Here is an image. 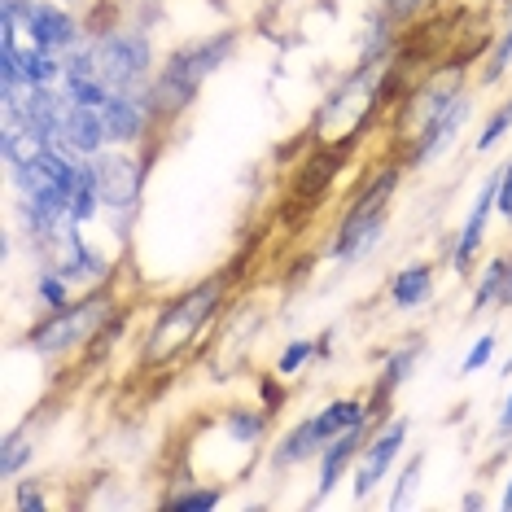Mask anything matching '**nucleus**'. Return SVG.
I'll list each match as a JSON object with an SVG mask.
<instances>
[{
  "mask_svg": "<svg viewBox=\"0 0 512 512\" xmlns=\"http://www.w3.org/2000/svg\"><path fill=\"white\" fill-rule=\"evenodd\" d=\"M97 316H101V302H88V307H79V311H71V316H62L57 324H49V329L40 333V351H57V346L84 337L92 324H97Z\"/></svg>",
  "mask_w": 512,
  "mask_h": 512,
  "instance_id": "8",
  "label": "nucleus"
},
{
  "mask_svg": "<svg viewBox=\"0 0 512 512\" xmlns=\"http://www.w3.org/2000/svg\"><path fill=\"white\" fill-rule=\"evenodd\" d=\"M307 355H311V342H302V346H294V351L285 355V364H281V368H285V372H294V368H298Z\"/></svg>",
  "mask_w": 512,
  "mask_h": 512,
  "instance_id": "20",
  "label": "nucleus"
},
{
  "mask_svg": "<svg viewBox=\"0 0 512 512\" xmlns=\"http://www.w3.org/2000/svg\"><path fill=\"white\" fill-rule=\"evenodd\" d=\"M44 298H49V302H53V307H62V302H66V294H62V289H57L53 281H49V285H44Z\"/></svg>",
  "mask_w": 512,
  "mask_h": 512,
  "instance_id": "22",
  "label": "nucleus"
},
{
  "mask_svg": "<svg viewBox=\"0 0 512 512\" xmlns=\"http://www.w3.org/2000/svg\"><path fill=\"white\" fill-rule=\"evenodd\" d=\"M508 123H512V106H504V110H499L495 119H491V127H486V132L477 136V149H491V145L499 141V136L508 132Z\"/></svg>",
  "mask_w": 512,
  "mask_h": 512,
  "instance_id": "15",
  "label": "nucleus"
},
{
  "mask_svg": "<svg viewBox=\"0 0 512 512\" xmlns=\"http://www.w3.org/2000/svg\"><path fill=\"white\" fill-rule=\"evenodd\" d=\"M495 197H499V180H495V184H486L482 202L473 206L469 224H464V237H460V250H456V259H460V263H469V254L477 250V241H482V228H486V215H491V202H495Z\"/></svg>",
  "mask_w": 512,
  "mask_h": 512,
  "instance_id": "10",
  "label": "nucleus"
},
{
  "mask_svg": "<svg viewBox=\"0 0 512 512\" xmlns=\"http://www.w3.org/2000/svg\"><path fill=\"white\" fill-rule=\"evenodd\" d=\"M491 351H495V337H491V333H486V337H482V342H477V346H473V355H469V359H464V372H477V368H482V364H486V359H491Z\"/></svg>",
  "mask_w": 512,
  "mask_h": 512,
  "instance_id": "16",
  "label": "nucleus"
},
{
  "mask_svg": "<svg viewBox=\"0 0 512 512\" xmlns=\"http://www.w3.org/2000/svg\"><path fill=\"white\" fill-rule=\"evenodd\" d=\"M403 434H407L403 425H390L386 434H381L377 442H372V451L364 456V469H359V482H355V491H359V495H368L372 486H377V477L390 469V460H394V451H399Z\"/></svg>",
  "mask_w": 512,
  "mask_h": 512,
  "instance_id": "6",
  "label": "nucleus"
},
{
  "mask_svg": "<svg viewBox=\"0 0 512 512\" xmlns=\"http://www.w3.org/2000/svg\"><path fill=\"white\" fill-rule=\"evenodd\" d=\"M18 184L27 189V197L36 206H57V211H71L79 171L62 154H57V149H49V154L22 162V167H18Z\"/></svg>",
  "mask_w": 512,
  "mask_h": 512,
  "instance_id": "1",
  "label": "nucleus"
},
{
  "mask_svg": "<svg viewBox=\"0 0 512 512\" xmlns=\"http://www.w3.org/2000/svg\"><path fill=\"white\" fill-rule=\"evenodd\" d=\"M504 276H508V267H504V263H491V276H486V281H482V289H477V307H486V298L495 294Z\"/></svg>",
  "mask_w": 512,
  "mask_h": 512,
  "instance_id": "17",
  "label": "nucleus"
},
{
  "mask_svg": "<svg viewBox=\"0 0 512 512\" xmlns=\"http://www.w3.org/2000/svg\"><path fill=\"white\" fill-rule=\"evenodd\" d=\"M31 18H36L40 36H44V44H49V53H53V49H66V44L75 40V22L66 18L62 9H44V5H31Z\"/></svg>",
  "mask_w": 512,
  "mask_h": 512,
  "instance_id": "9",
  "label": "nucleus"
},
{
  "mask_svg": "<svg viewBox=\"0 0 512 512\" xmlns=\"http://www.w3.org/2000/svg\"><path fill=\"white\" fill-rule=\"evenodd\" d=\"M504 508H512V486H508V495H504Z\"/></svg>",
  "mask_w": 512,
  "mask_h": 512,
  "instance_id": "25",
  "label": "nucleus"
},
{
  "mask_svg": "<svg viewBox=\"0 0 512 512\" xmlns=\"http://www.w3.org/2000/svg\"><path fill=\"white\" fill-rule=\"evenodd\" d=\"M499 206H504V215H512V162H508L504 180H499Z\"/></svg>",
  "mask_w": 512,
  "mask_h": 512,
  "instance_id": "19",
  "label": "nucleus"
},
{
  "mask_svg": "<svg viewBox=\"0 0 512 512\" xmlns=\"http://www.w3.org/2000/svg\"><path fill=\"white\" fill-rule=\"evenodd\" d=\"M508 62H512V31H508V40L499 44V53H495V66H491V71H486V79H499V75L508 71Z\"/></svg>",
  "mask_w": 512,
  "mask_h": 512,
  "instance_id": "18",
  "label": "nucleus"
},
{
  "mask_svg": "<svg viewBox=\"0 0 512 512\" xmlns=\"http://www.w3.org/2000/svg\"><path fill=\"white\" fill-rule=\"evenodd\" d=\"M215 504V495L206 491V495H189V499H176V508H211Z\"/></svg>",
  "mask_w": 512,
  "mask_h": 512,
  "instance_id": "21",
  "label": "nucleus"
},
{
  "mask_svg": "<svg viewBox=\"0 0 512 512\" xmlns=\"http://www.w3.org/2000/svg\"><path fill=\"white\" fill-rule=\"evenodd\" d=\"M84 57H88V66L97 71V79L110 92H127L149 66L145 40H101L97 49H88Z\"/></svg>",
  "mask_w": 512,
  "mask_h": 512,
  "instance_id": "2",
  "label": "nucleus"
},
{
  "mask_svg": "<svg viewBox=\"0 0 512 512\" xmlns=\"http://www.w3.org/2000/svg\"><path fill=\"white\" fill-rule=\"evenodd\" d=\"M101 193H97V176H92V167L79 171V184H75V197H71V219H88L97 211Z\"/></svg>",
  "mask_w": 512,
  "mask_h": 512,
  "instance_id": "14",
  "label": "nucleus"
},
{
  "mask_svg": "<svg viewBox=\"0 0 512 512\" xmlns=\"http://www.w3.org/2000/svg\"><path fill=\"white\" fill-rule=\"evenodd\" d=\"M377 237H381V215H364V219H355V224L346 228V237H342V246H337V254H342V259H355V254L368 250Z\"/></svg>",
  "mask_w": 512,
  "mask_h": 512,
  "instance_id": "11",
  "label": "nucleus"
},
{
  "mask_svg": "<svg viewBox=\"0 0 512 512\" xmlns=\"http://www.w3.org/2000/svg\"><path fill=\"white\" fill-rule=\"evenodd\" d=\"M364 421V412H359V403H333L324 416H316V421H307L298 429L294 438L285 442V451H281V460L289 464V460H302L307 456L316 442H324V438H337V434H346L351 425H359Z\"/></svg>",
  "mask_w": 512,
  "mask_h": 512,
  "instance_id": "3",
  "label": "nucleus"
},
{
  "mask_svg": "<svg viewBox=\"0 0 512 512\" xmlns=\"http://www.w3.org/2000/svg\"><path fill=\"white\" fill-rule=\"evenodd\" d=\"M101 119H106L110 141H132V136L141 132L145 114H141V106H136V97H127V92H114L106 106H101Z\"/></svg>",
  "mask_w": 512,
  "mask_h": 512,
  "instance_id": "7",
  "label": "nucleus"
},
{
  "mask_svg": "<svg viewBox=\"0 0 512 512\" xmlns=\"http://www.w3.org/2000/svg\"><path fill=\"white\" fill-rule=\"evenodd\" d=\"M215 302V289H197V294L189 302H180V307H171V316L162 320V329L154 333V355H167L176 351V346L184 342L189 333H197V324L206 320V311H211Z\"/></svg>",
  "mask_w": 512,
  "mask_h": 512,
  "instance_id": "4",
  "label": "nucleus"
},
{
  "mask_svg": "<svg viewBox=\"0 0 512 512\" xmlns=\"http://www.w3.org/2000/svg\"><path fill=\"white\" fill-rule=\"evenodd\" d=\"M355 442H359V425H351V429H346V434H337V438H333L329 456H324V482H320V491H333L337 469H342V460L355 451Z\"/></svg>",
  "mask_w": 512,
  "mask_h": 512,
  "instance_id": "12",
  "label": "nucleus"
},
{
  "mask_svg": "<svg viewBox=\"0 0 512 512\" xmlns=\"http://www.w3.org/2000/svg\"><path fill=\"white\" fill-rule=\"evenodd\" d=\"M425 294H429V272L425 267H407L399 281H394V302H399V307H416Z\"/></svg>",
  "mask_w": 512,
  "mask_h": 512,
  "instance_id": "13",
  "label": "nucleus"
},
{
  "mask_svg": "<svg viewBox=\"0 0 512 512\" xmlns=\"http://www.w3.org/2000/svg\"><path fill=\"white\" fill-rule=\"evenodd\" d=\"M504 429H512V399H508V412H504Z\"/></svg>",
  "mask_w": 512,
  "mask_h": 512,
  "instance_id": "24",
  "label": "nucleus"
},
{
  "mask_svg": "<svg viewBox=\"0 0 512 512\" xmlns=\"http://www.w3.org/2000/svg\"><path fill=\"white\" fill-rule=\"evenodd\" d=\"M18 504H22V508H40L44 499H40V495H31V491H22V499H18Z\"/></svg>",
  "mask_w": 512,
  "mask_h": 512,
  "instance_id": "23",
  "label": "nucleus"
},
{
  "mask_svg": "<svg viewBox=\"0 0 512 512\" xmlns=\"http://www.w3.org/2000/svg\"><path fill=\"white\" fill-rule=\"evenodd\" d=\"M92 176H97V193L106 206H132L136 197V167L119 154H106L92 162Z\"/></svg>",
  "mask_w": 512,
  "mask_h": 512,
  "instance_id": "5",
  "label": "nucleus"
}]
</instances>
